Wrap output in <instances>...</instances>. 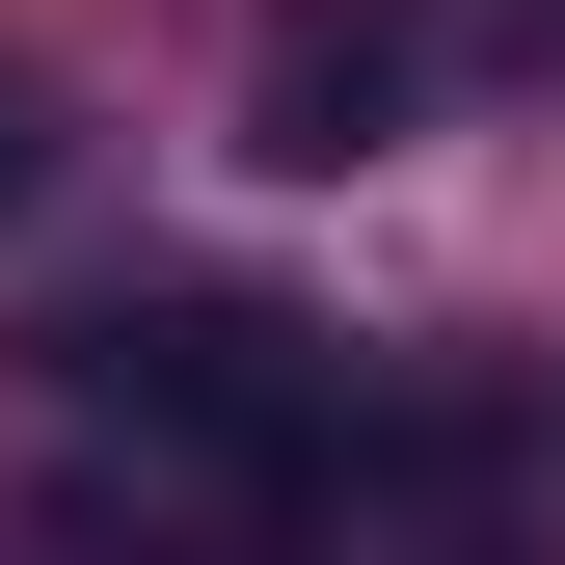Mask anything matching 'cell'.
I'll return each mask as SVG.
<instances>
[{
	"instance_id": "1",
	"label": "cell",
	"mask_w": 565,
	"mask_h": 565,
	"mask_svg": "<svg viewBox=\"0 0 565 565\" xmlns=\"http://www.w3.org/2000/svg\"><path fill=\"white\" fill-rule=\"evenodd\" d=\"M54 404L135 484H216V512H297L350 458V377H323L297 297H108V323H54Z\"/></svg>"
},
{
	"instance_id": "2",
	"label": "cell",
	"mask_w": 565,
	"mask_h": 565,
	"mask_svg": "<svg viewBox=\"0 0 565 565\" xmlns=\"http://www.w3.org/2000/svg\"><path fill=\"white\" fill-rule=\"evenodd\" d=\"M404 108H431V0H269L243 28V162L350 189V162H404Z\"/></svg>"
},
{
	"instance_id": "3",
	"label": "cell",
	"mask_w": 565,
	"mask_h": 565,
	"mask_svg": "<svg viewBox=\"0 0 565 565\" xmlns=\"http://www.w3.org/2000/svg\"><path fill=\"white\" fill-rule=\"evenodd\" d=\"M404 565H512V539H404Z\"/></svg>"
}]
</instances>
